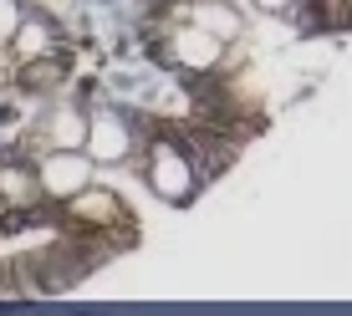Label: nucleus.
Listing matches in <instances>:
<instances>
[{
	"label": "nucleus",
	"instance_id": "obj_5",
	"mask_svg": "<svg viewBox=\"0 0 352 316\" xmlns=\"http://www.w3.org/2000/svg\"><path fill=\"white\" fill-rule=\"evenodd\" d=\"M21 26H26V21H21V0H0V46L16 41Z\"/></svg>",
	"mask_w": 352,
	"mask_h": 316
},
{
	"label": "nucleus",
	"instance_id": "obj_4",
	"mask_svg": "<svg viewBox=\"0 0 352 316\" xmlns=\"http://www.w3.org/2000/svg\"><path fill=\"white\" fill-rule=\"evenodd\" d=\"M194 16H199V26L210 31V36H220V41H230V36H240V16H235L230 5H199Z\"/></svg>",
	"mask_w": 352,
	"mask_h": 316
},
{
	"label": "nucleus",
	"instance_id": "obj_2",
	"mask_svg": "<svg viewBox=\"0 0 352 316\" xmlns=\"http://www.w3.org/2000/svg\"><path fill=\"white\" fill-rule=\"evenodd\" d=\"M87 153L92 158H102V163H118V158L128 153V133L118 117H87Z\"/></svg>",
	"mask_w": 352,
	"mask_h": 316
},
{
	"label": "nucleus",
	"instance_id": "obj_1",
	"mask_svg": "<svg viewBox=\"0 0 352 316\" xmlns=\"http://www.w3.org/2000/svg\"><path fill=\"white\" fill-rule=\"evenodd\" d=\"M87 174H92V153H52L41 163V184L52 189V194H82V184H87Z\"/></svg>",
	"mask_w": 352,
	"mask_h": 316
},
{
	"label": "nucleus",
	"instance_id": "obj_6",
	"mask_svg": "<svg viewBox=\"0 0 352 316\" xmlns=\"http://www.w3.org/2000/svg\"><path fill=\"white\" fill-rule=\"evenodd\" d=\"M256 5H261V10H271V16H286L296 0H256Z\"/></svg>",
	"mask_w": 352,
	"mask_h": 316
},
{
	"label": "nucleus",
	"instance_id": "obj_3",
	"mask_svg": "<svg viewBox=\"0 0 352 316\" xmlns=\"http://www.w3.org/2000/svg\"><path fill=\"white\" fill-rule=\"evenodd\" d=\"M153 184H159V194H168V199H179L189 184V168H184V158H179L174 148H159L153 153Z\"/></svg>",
	"mask_w": 352,
	"mask_h": 316
}]
</instances>
